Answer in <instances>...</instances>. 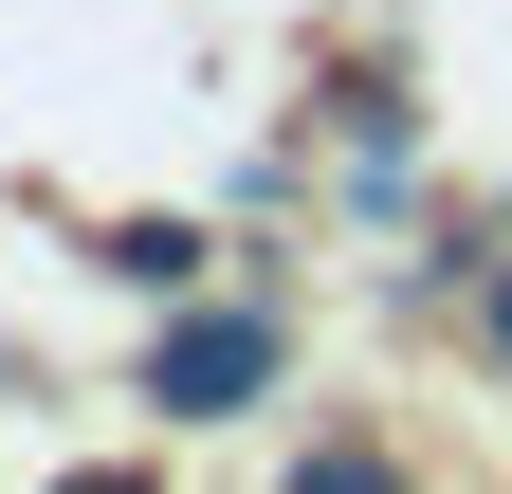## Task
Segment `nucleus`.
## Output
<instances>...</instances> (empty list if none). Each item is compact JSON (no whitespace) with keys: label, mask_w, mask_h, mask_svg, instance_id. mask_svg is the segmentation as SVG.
I'll list each match as a JSON object with an SVG mask.
<instances>
[{"label":"nucleus","mask_w":512,"mask_h":494,"mask_svg":"<svg viewBox=\"0 0 512 494\" xmlns=\"http://www.w3.org/2000/svg\"><path fill=\"white\" fill-rule=\"evenodd\" d=\"M494 348H512V293H494Z\"/></svg>","instance_id":"2"},{"label":"nucleus","mask_w":512,"mask_h":494,"mask_svg":"<svg viewBox=\"0 0 512 494\" xmlns=\"http://www.w3.org/2000/svg\"><path fill=\"white\" fill-rule=\"evenodd\" d=\"M256 385H275V312H220V330L165 348V403H183V421H238Z\"/></svg>","instance_id":"1"}]
</instances>
